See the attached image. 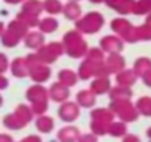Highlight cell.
Instances as JSON below:
<instances>
[{
    "instance_id": "30bf717a",
    "label": "cell",
    "mask_w": 151,
    "mask_h": 142,
    "mask_svg": "<svg viewBox=\"0 0 151 142\" xmlns=\"http://www.w3.org/2000/svg\"><path fill=\"white\" fill-rule=\"evenodd\" d=\"M6 3H11V5H17V3H19V2H22V0H5Z\"/></svg>"
},
{
    "instance_id": "7a4b0ae2",
    "label": "cell",
    "mask_w": 151,
    "mask_h": 142,
    "mask_svg": "<svg viewBox=\"0 0 151 142\" xmlns=\"http://www.w3.org/2000/svg\"><path fill=\"white\" fill-rule=\"evenodd\" d=\"M102 24H104V18L101 16V14L91 12L77 21V30H80L82 33H86V34H92V33L99 31Z\"/></svg>"
},
{
    "instance_id": "ba28073f",
    "label": "cell",
    "mask_w": 151,
    "mask_h": 142,
    "mask_svg": "<svg viewBox=\"0 0 151 142\" xmlns=\"http://www.w3.org/2000/svg\"><path fill=\"white\" fill-rule=\"evenodd\" d=\"M59 79H61L62 82H68L67 85H74V82H76V76L71 73L70 70H62Z\"/></svg>"
},
{
    "instance_id": "277c9868",
    "label": "cell",
    "mask_w": 151,
    "mask_h": 142,
    "mask_svg": "<svg viewBox=\"0 0 151 142\" xmlns=\"http://www.w3.org/2000/svg\"><path fill=\"white\" fill-rule=\"evenodd\" d=\"M64 15L67 19H79L82 16V9L77 5V2H70L65 8H64Z\"/></svg>"
},
{
    "instance_id": "52a82bcc",
    "label": "cell",
    "mask_w": 151,
    "mask_h": 142,
    "mask_svg": "<svg viewBox=\"0 0 151 142\" xmlns=\"http://www.w3.org/2000/svg\"><path fill=\"white\" fill-rule=\"evenodd\" d=\"M39 27L42 31L45 33H53L56 28H58V22L53 19V18H45L39 22Z\"/></svg>"
},
{
    "instance_id": "8992f818",
    "label": "cell",
    "mask_w": 151,
    "mask_h": 142,
    "mask_svg": "<svg viewBox=\"0 0 151 142\" xmlns=\"http://www.w3.org/2000/svg\"><path fill=\"white\" fill-rule=\"evenodd\" d=\"M43 8L52 15H56V14L62 12V5L59 3V0H45Z\"/></svg>"
},
{
    "instance_id": "5b68a950",
    "label": "cell",
    "mask_w": 151,
    "mask_h": 142,
    "mask_svg": "<svg viewBox=\"0 0 151 142\" xmlns=\"http://www.w3.org/2000/svg\"><path fill=\"white\" fill-rule=\"evenodd\" d=\"M43 42H45V39H43V36H42L40 33H30V34H27V37H25V44H27L28 47L37 49V50L43 46Z\"/></svg>"
},
{
    "instance_id": "8fae6325",
    "label": "cell",
    "mask_w": 151,
    "mask_h": 142,
    "mask_svg": "<svg viewBox=\"0 0 151 142\" xmlns=\"http://www.w3.org/2000/svg\"><path fill=\"white\" fill-rule=\"evenodd\" d=\"M91 2H92V3H99L101 0H91Z\"/></svg>"
},
{
    "instance_id": "3957f363",
    "label": "cell",
    "mask_w": 151,
    "mask_h": 142,
    "mask_svg": "<svg viewBox=\"0 0 151 142\" xmlns=\"http://www.w3.org/2000/svg\"><path fill=\"white\" fill-rule=\"evenodd\" d=\"M64 52L62 43H49L47 46H42L37 52V59L40 62H53Z\"/></svg>"
},
{
    "instance_id": "6da1fadb",
    "label": "cell",
    "mask_w": 151,
    "mask_h": 142,
    "mask_svg": "<svg viewBox=\"0 0 151 142\" xmlns=\"http://www.w3.org/2000/svg\"><path fill=\"white\" fill-rule=\"evenodd\" d=\"M62 46H64V50H67V53L74 58L83 56L86 52V47H88L82 34L77 31H68L64 37Z\"/></svg>"
},
{
    "instance_id": "7c38bea8",
    "label": "cell",
    "mask_w": 151,
    "mask_h": 142,
    "mask_svg": "<svg viewBox=\"0 0 151 142\" xmlns=\"http://www.w3.org/2000/svg\"><path fill=\"white\" fill-rule=\"evenodd\" d=\"M70 2H79V0H70Z\"/></svg>"
},
{
    "instance_id": "9c48e42d",
    "label": "cell",
    "mask_w": 151,
    "mask_h": 142,
    "mask_svg": "<svg viewBox=\"0 0 151 142\" xmlns=\"http://www.w3.org/2000/svg\"><path fill=\"white\" fill-rule=\"evenodd\" d=\"M8 58L3 55V53H0V73H2V71L8 67V61H6Z\"/></svg>"
}]
</instances>
